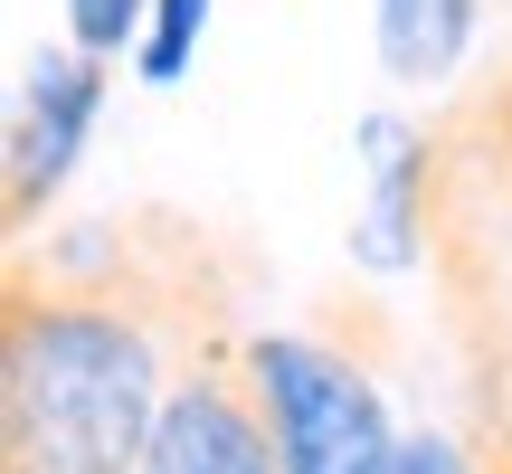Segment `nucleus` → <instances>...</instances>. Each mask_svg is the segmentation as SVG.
Returning a JSON list of instances; mask_svg holds the SVG:
<instances>
[{
    "label": "nucleus",
    "mask_w": 512,
    "mask_h": 474,
    "mask_svg": "<svg viewBox=\"0 0 512 474\" xmlns=\"http://www.w3.org/2000/svg\"><path fill=\"white\" fill-rule=\"evenodd\" d=\"M171 370L162 323L143 294L95 285V275H38L10 256V304H0V474H143L162 427Z\"/></svg>",
    "instance_id": "obj_1"
},
{
    "label": "nucleus",
    "mask_w": 512,
    "mask_h": 474,
    "mask_svg": "<svg viewBox=\"0 0 512 474\" xmlns=\"http://www.w3.org/2000/svg\"><path fill=\"white\" fill-rule=\"evenodd\" d=\"M247 389L275 427V456L285 474H380L399 427H389V399L351 351L313 342V332H247L238 342Z\"/></svg>",
    "instance_id": "obj_2"
},
{
    "label": "nucleus",
    "mask_w": 512,
    "mask_h": 474,
    "mask_svg": "<svg viewBox=\"0 0 512 474\" xmlns=\"http://www.w3.org/2000/svg\"><path fill=\"white\" fill-rule=\"evenodd\" d=\"M95 105H105V57L86 48L29 57V86H19V114H10V237H29L48 219V200L67 190L76 152L95 133Z\"/></svg>",
    "instance_id": "obj_3"
},
{
    "label": "nucleus",
    "mask_w": 512,
    "mask_h": 474,
    "mask_svg": "<svg viewBox=\"0 0 512 474\" xmlns=\"http://www.w3.org/2000/svg\"><path fill=\"white\" fill-rule=\"evenodd\" d=\"M143 474H285L275 456V427L247 389V361H190L181 389H171L162 427H152V456Z\"/></svg>",
    "instance_id": "obj_4"
},
{
    "label": "nucleus",
    "mask_w": 512,
    "mask_h": 474,
    "mask_svg": "<svg viewBox=\"0 0 512 474\" xmlns=\"http://www.w3.org/2000/svg\"><path fill=\"white\" fill-rule=\"evenodd\" d=\"M361 162H370V200L351 219V256L370 275H408L427 266V209H437V133L370 114L361 124Z\"/></svg>",
    "instance_id": "obj_5"
},
{
    "label": "nucleus",
    "mask_w": 512,
    "mask_h": 474,
    "mask_svg": "<svg viewBox=\"0 0 512 474\" xmlns=\"http://www.w3.org/2000/svg\"><path fill=\"white\" fill-rule=\"evenodd\" d=\"M484 29V0H380V67L399 86H446Z\"/></svg>",
    "instance_id": "obj_6"
},
{
    "label": "nucleus",
    "mask_w": 512,
    "mask_h": 474,
    "mask_svg": "<svg viewBox=\"0 0 512 474\" xmlns=\"http://www.w3.org/2000/svg\"><path fill=\"white\" fill-rule=\"evenodd\" d=\"M200 29H209V0H152L143 48H133L152 86H181V76H190V48H200Z\"/></svg>",
    "instance_id": "obj_7"
},
{
    "label": "nucleus",
    "mask_w": 512,
    "mask_h": 474,
    "mask_svg": "<svg viewBox=\"0 0 512 474\" xmlns=\"http://www.w3.org/2000/svg\"><path fill=\"white\" fill-rule=\"evenodd\" d=\"M143 19H152V0H67V48L124 57V48H143Z\"/></svg>",
    "instance_id": "obj_8"
},
{
    "label": "nucleus",
    "mask_w": 512,
    "mask_h": 474,
    "mask_svg": "<svg viewBox=\"0 0 512 474\" xmlns=\"http://www.w3.org/2000/svg\"><path fill=\"white\" fill-rule=\"evenodd\" d=\"M380 474H484L475 456V437H446V427H408L399 446H389V465Z\"/></svg>",
    "instance_id": "obj_9"
},
{
    "label": "nucleus",
    "mask_w": 512,
    "mask_h": 474,
    "mask_svg": "<svg viewBox=\"0 0 512 474\" xmlns=\"http://www.w3.org/2000/svg\"><path fill=\"white\" fill-rule=\"evenodd\" d=\"M475 456H484V474H512V437L503 446H475Z\"/></svg>",
    "instance_id": "obj_10"
}]
</instances>
